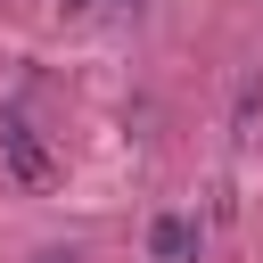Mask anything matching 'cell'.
Segmentation results:
<instances>
[{"mask_svg":"<svg viewBox=\"0 0 263 263\" xmlns=\"http://www.w3.org/2000/svg\"><path fill=\"white\" fill-rule=\"evenodd\" d=\"M230 132H238V140H263V82H238V107H230Z\"/></svg>","mask_w":263,"mask_h":263,"instance_id":"3","label":"cell"},{"mask_svg":"<svg viewBox=\"0 0 263 263\" xmlns=\"http://www.w3.org/2000/svg\"><path fill=\"white\" fill-rule=\"evenodd\" d=\"M123 8H140V0H123Z\"/></svg>","mask_w":263,"mask_h":263,"instance_id":"6","label":"cell"},{"mask_svg":"<svg viewBox=\"0 0 263 263\" xmlns=\"http://www.w3.org/2000/svg\"><path fill=\"white\" fill-rule=\"evenodd\" d=\"M58 8H66V16H82V8H90V0H58Z\"/></svg>","mask_w":263,"mask_h":263,"instance_id":"4","label":"cell"},{"mask_svg":"<svg viewBox=\"0 0 263 263\" xmlns=\"http://www.w3.org/2000/svg\"><path fill=\"white\" fill-rule=\"evenodd\" d=\"M41 263H74V255H41Z\"/></svg>","mask_w":263,"mask_h":263,"instance_id":"5","label":"cell"},{"mask_svg":"<svg viewBox=\"0 0 263 263\" xmlns=\"http://www.w3.org/2000/svg\"><path fill=\"white\" fill-rule=\"evenodd\" d=\"M148 263H197V222H189V214H156Z\"/></svg>","mask_w":263,"mask_h":263,"instance_id":"2","label":"cell"},{"mask_svg":"<svg viewBox=\"0 0 263 263\" xmlns=\"http://www.w3.org/2000/svg\"><path fill=\"white\" fill-rule=\"evenodd\" d=\"M0 164H8L25 189H49V181H58V156L41 148V132H33L25 115H0Z\"/></svg>","mask_w":263,"mask_h":263,"instance_id":"1","label":"cell"}]
</instances>
